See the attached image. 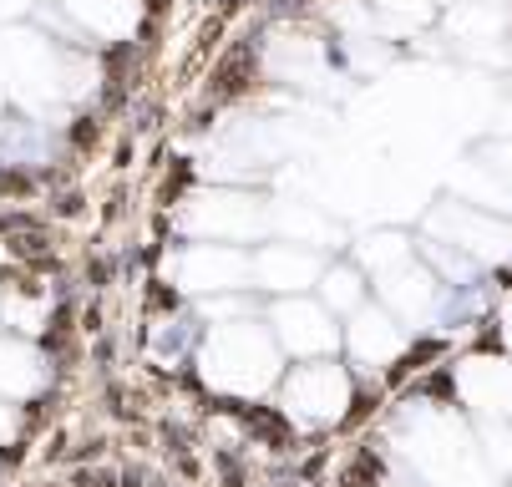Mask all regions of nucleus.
Wrapping results in <instances>:
<instances>
[{
  "label": "nucleus",
  "instance_id": "obj_1",
  "mask_svg": "<svg viewBox=\"0 0 512 487\" xmlns=\"http://www.w3.org/2000/svg\"><path fill=\"white\" fill-rule=\"evenodd\" d=\"M203 376L208 386L229 391V396H259L279 381V340L274 330L244 320L213 325L203 340Z\"/></svg>",
  "mask_w": 512,
  "mask_h": 487
},
{
  "label": "nucleus",
  "instance_id": "obj_2",
  "mask_svg": "<svg viewBox=\"0 0 512 487\" xmlns=\"http://www.w3.org/2000/svg\"><path fill=\"white\" fill-rule=\"evenodd\" d=\"M416 477L426 487H487V457L472 447L467 427L442 411H416L411 432L401 437Z\"/></svg>",
  "mask_w": 512,
  "mask_h": 487
},
{
  "label": "nucleus",
  "instance_id": "obj_3",
  "mask_svg": "<svg viewBox=\"0 0 512 487\" xmlns=\"http://www.w3.org/2000/svg\"><path fill=\"white\" fill-rule=\"evenodd\" d=\"M0 82H11V92L21 102L41 107V102L71 92V61L56 56L46 36L6 31V36H0Z\"/></svg>",
  "mask_w": 512,
  "mask_h": 487
},
{
  "label": "nucleus",
  "instance_id": "obj_4",
  "mask_svg": "<svg viewBox=\"0 0 512 487\" xmlns=\"http://www.w3.org/2000/svg\"><path fill=\"white\" fill-rule=\"evenodd\" d=\"M431 234H442L452 249H462L477 264H507L512 259V224H502L487 208L472 203H442L431 214Z\"/></svg>",
  "mask_w": 512,
  "mask_h": 487
},
{
  "label": "nucleus",
  "instance_id": "obj_5",
  "mask_svg": "<svg viewBox=\"0 0 512 487\" xmlns=\"http://www.w3.org/2000/svg\"><path fill=\"white\" fill-rule=\"evenodd\" d=\"M284 406L305 427H325V422H335V416H345V406H350V376H345V366H335V361H305V366H295V376L284 381Z\"/></svg>",
  "mask_w": 512,
  "mask_h": 487
},
{
  "label": "nucleus",
  "instance_id": "obj_6",
  "mask_svg": "<svg viewBox=\"0 0 512 487\" xmlns=\"http://www.w3.org/2000/svg\"><path fill=\"white\" fill-rule=\"evenodd\" d=\"M269 330H274V340H279V351H295V356H305V361H325L335 345H340V325H335V315L325 310V305H315V300H279L274 310H269Z\"/></svg>",
  "mask_w": 512,
  "mask_h": 487
},
{
  "label": "nucleus",
  "instance_id": "obj_7",
  "mask_svg": "<svg viewBox=\"0 0 512 487\" xmlns=\"http://www.w3.org/2000/svg\"><path fill=\"white\" fill-rule=\"evenodd\" d=\"M178 280L193 295H224V290H244V280H254V254L229 249V244H193L178 254Z\"/></svg>",
  "mask_w": 512,
  "mask_h": 487
},
{
  "label": "nucleus",
  "instance_id": "obj_8",
  "mask_svg": "<svg viewBox=\"0 0 512 487\" xmlns=\"http://www.w3.org/2000/svg\"><path fill=\"white\" fill-rule=\"evenodd\" d=\"M512 31V0H462L457 11H447V36L457 41L462 56L497 61L502 66V36Z\"/></svg>",
  "mask_w": 512,
  "mask_h": 487
},
{
  "label": "nucleus",
  "instance_id": "obj_9",
  "mask_svg": "<svg viewBox=\"0 0 512 487\" xmlns=\"http://www.w3.org/2000/svg\"><path fill=\"white\" fill-rule=\"evenodd\" d=\"M264 203L249 193H203L193 198V229L208 234L213 244H229V239H254L264 229Z\"/></svg>",
  "mask_w": 512,
  "mask_h": 487
},
{
  "label": "nucleus",
  "instance_id": "obj_10",
  "mask_svg": "<svg viewBox=\"0 0 512 487\" xmlns=\"http://www.w3.org/2000/svg\"><path fill=\"white\" fill-rule=\"evenodd\" d=\"M345 345H350V356H355L365 371H381V366H391V361L406 351V325H401L386 305H365V310L350 315Z\"/></svg>",
  "mask_w": 512,
  "mask_h": 487
},
{
  "label": "nucleus",
  "instance_id": "obj_11",
  "mask_svg": "<svg viewBox=\"0 0 512 487\" xmlns=\"http://www.w3.org/2000/svg\"><path fill=\"white\" fill-rule=\"evenodd\" d=\"M325 274V264L305 244H264L254 254V280L274 295H300Z\"/></svg>",
  "mask_w": 512,
  "mask_h": 487
},
{
  "label": "nucleus",
  "instance_id": "obj_12",
  "mask_svg": "<svg viewBox=\"0 0 512 487\" xmlns=\"http://www.w3.org/2000/svg\"><path fill=\"white\" fill-rule=\"evenodd\" d=\"M462 396L487 416V422H512V366L507 361H467L462 366Z\"/></svg>",
  "mask_w": 512,
  "mask_h": 487
},
{
  "label": "nucleus",
  "instance_id": "obj_13",
  "mask_svg": "<svg viewBox=\"0 0 512 487\" xmlns=\"http://www.w3.org/2000/svg\"><path fill=\"white\" fill-rule=\"evenodd\" d=\"M61 6H66L71 26H77L82 36H102V41L132 36V26L142 16L137 0H61Z\"/></svg>",
  "mask_w": 512,
  "mask_h": 487
},
{
  "label": "nucleus",
  "instance_id": "obj_14",
  "mask_svg": "<svg viewBox=\"0 0 512 487\" xmlns=\"http://www.w3.org/2000/svg\"><path fill=\"white\" fill-rule=\"evenodd\" d=\"M41 386V356L21 340H0V391L6 396H31Z\"/></svg>",
  "mask_w": 512,
  "mask_h": 487
},
{
  "label": "nucleus",
  "instance_id": "obj_15",
  "mask_svg": "<svg viewBox=\"0 0 512 487\" xmlns=\"http://www.w3.org/2000/svg\"><path fill=\"white\" fill-rule=\"evenodd\" d=\"M320 295H325L330 315H355V310L371 305V300H365V274L355 264H330L320 274Z\"/></svg>",
  "mask_w": 512,
  "mask_h": 487
},
{
  "label": "nucleus",
  "instance_id": "obj_16",
  "mask_svg": "<svg viewBox=\"0 0 512 487\" xmlns=\"http://www.w3.org/2000/svg\"><path fill=\"white\" fill-rule=\"evenodd\" d=\"M365 6L376 11V21L391 16V21H406V26H411V21L421 26V21L431 16V0H365Z\"/></svg>",
  "mask_w": 512,
  "mask_h": 487
},
{
  "label": "nucleus",
  "instance_id": "obj_17",
  "mask_svg": "<svg viewBox=\"0 0 512 487\" xmlns=\"http://www.w3.org/2000/svg\"><path fill=\"white\" fill-rule=\"evenodd\" d=\"M487 158H492V168L502 173V183L512 188V137H502V143H497V148H492Z\"/></svg>",
  "mask_w": 512,
  "mask_h": 487
},
{
  "label": "nucleus",
  "instance_id": "obj_18",
  "mask_svg": "<svg viewBox=\"0 0 512 487\" xmlns=\"http://www.w3.org/2000/svg\"><path fill=\"white\" fill-rule=\"evenodd\" d=\"M11 427H16V422L6 416V406H0V437H11Z\"/></svg>",
  "mask_w": 512,
  "mask_h": 487
},
{
  "label": "nucleus",
  "instance_id": "obj_19",
  "mask_svg": "<svg viewBox=\"0 0 512 487\" xmlns=\"http://www.w3.org/2000/svg\"><path fill=\"white\" fill-rule=\"evenodd\" d=\"M431 6H442V11H457V6H462V0H431Z\"/></svg>",
  "mask_w": 512,
  "mask_h": 487
},
{
  "label": "nucleus",
  "instance_id": "obj_20",
  "mask_svg": "<svg viewBox=\"0 0 512 487\" xmlns=\"http://www.w3.org/2000/svg\"><path fill=\"white\" fill-rule=\"evenodd\" d=\"M507 340H512V305H507Z\"/></svg>",
  "mask_w": 512,
  "mask_h": 487
}]
</instances>
